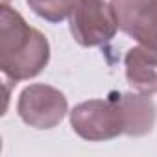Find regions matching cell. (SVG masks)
<instances>
[{
	"label": "cell",
	"mask_w": 157,
	"mask_h": 157,
	"mask_svg": "<svg viewBox=\"0 0 157 157\" xmlns=\"http://www.w3.org/2000/svg\"><path fill=\"white\" fill-rule=\"evenodd\" d=\"M68 104L65 94L50 85L35 83L26 87L17 104L19 117L32 128L37 129H52L56 128L67 115Z\"/></svg>",
	"instance_id": "277c9868"
},
{
	"label": "cell",
	"mask_w": 157,
	"mask_h": 157,
	"mask_svg": "<svg viewBox=\"0 0 157 157\" xmlns=\"http://www.w3.org/2000/svg\"><path fill=\"white\" fill-rule=\"evenodd\" d=\"M68 17L72 37L87 48L109 43L118 30L115 11L105 0H76Z\"/></svg>",
	"instance_id": "3957f363"
},
{
	"label": "cell",
	"mask_w": 157,
	"mask_h": 157,
	"mask_svg": "<svg viewBox=\"0 0 157 157\" xmlns=\"http://www.w3.org/2000/svg\"><path fill=\"white\" fill-rule=\"evenodd\" d=\"M124 65L126 80L133 91L148 96L157 93V50L146 46L129 48Z\"/></svg>",
	"instance_id": "8992f818"
},
{
	"label": "cell",
	"mask_w": 157,
	"mask_h": 157,
	"mask_svg": "<svg viewBox=\"0 0 157 157\" xmlns=\"http://www.w3.org/2000/svg\"><path fill=\"white\" fill-rule=\"evenodd\" d=\"M118 100L124 109V120H126L124 133L129 137L148 135L153 129L155 117H157V109L151 98L148 94L124 93V94H118Z\"/></svg>",
	"instance_id": "52a82bcc"
},
{
	"label": "cell",
	"mask_w": 157,
	"mask_h": 157,
	"mask_svg": "<svg viewBox=\"0 0 157 157\" xmlns=\"http://www.w3.org/2000/svg\"><path fill=\"white\" fill-rule=\"evenodd\" d=\"M72 129L85 140H111L124 133L126 120L118 94L107 100H89L70 111Z\"/></svg>",
	"instance_id": "7a4b0ae2"
},
{
	"label": "cell",
	"mask_w": 157,
	"mask_h": 157,
	"mask_svg": "<svg viewBox=\"0 0 157 157\" xmlns=\"http://www.w3.org/2000/svg\"><path fill=\"white\" fill-rule=\"evenodd\" d=\"M26 2L41 19L50 22H61L70 15L76 0H26Z\"/></svg>",
	"instance_id": "ba28073f"
},
{
	"label": "cell",
	"mask_w": 157,
	"mask_h": 157,
	"mask_svg": "<svg viewBox=\"0 0 157 157\" xmlns=\"http://www.w3.org/2000/svg\"><path fill=\"white\" fill-rule=\"evenodd\" d=\"M118 30L157 50V0H111Z\"/></svg>",
	"instance_id": "5b68a950"
},
{
	"label": "cell",
	"mask_w": 157,
	"mask_h": 157,
	"mask_svg": "<svg viewBox=\"0 0 157 157\" xmlns=\"http://www.w3.org/2000/svg\"><path fill=\"white\" fill-rule=\"evenodd\" d=\"M50 59L48 39L2 4L0 11V68L11 82L30 80L43 72Z\"/></svg>",
	"instance_id": "6da1fadb"
}]
</instances>
